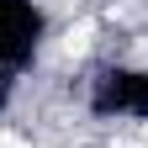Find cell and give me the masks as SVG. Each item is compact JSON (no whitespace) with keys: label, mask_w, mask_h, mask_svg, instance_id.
<instances>
[{"label":"cell","mask_w":148,"mask_h":148,"mask_svg":"<svg viewBox=\"0 0 148 148\" xmlns=\"http://www.w3.org/2000/svg\"><path fill=\"white\" fill-rule=\"evenodd\" d=\"M0 148H27L21 138H11V132H0Z\"/></svg>","instance_id":"cell-2"},{"label":"cell","mask_w":148,"mask_h":148,"mask_svg":"<svg viewBox=\"0 0 148 148\" xmlns=\"http://www.w3.org/2000/svg\"><path fill=\"white\" fill-rule=\"evenodd\" d=\"M90 37H95V21H74L64 32V58H79V53L90 48Z\"/></svg>","instance_id":"cell-1"}]
</instances>
